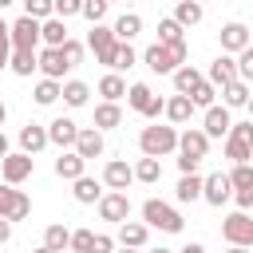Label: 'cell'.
<instances>
[{
	"label": "cell",
	"instance_id": "cell-46",
	"mask_svg": "<svg viewBox=\"0 0 253 253\" xmlns=\"http://www.w3.org/2000/svg\"><path fill=\"white\" fill-rule=\"evenodd\" d=\"M91 241H95V233H91V229H75L67 249H75V253H91Z\"/></svg>",
	"mask_w": 253,
	"mask_h": 253
},
{
	"label": "cell",
	"instance_id": "cell-30",
	"mask_svg": "<svg viewBox=\"0 0 253 253\" xmlns=\"http://www.w3.org/2000/svg\"><path fill=\"white\" fill-rule=\"evenodd\" d=\"M87 95H91V87H87L83 79H67V83H63V95H59V99H63L67 107H87Z\"/></svg>",
	"mask_w": 253,
	"mask_h": 253
},
{
	"label": "cell",
	"instance_id": "cell-28",
	"mask_svg": "<svg viewBox=\"0 0 253 253\" xmlns=\"http://www.w3.org/2000/svg\"><path fill=\"white\" fill-rule=\"evenodd\" d=\"M123 123V107L119 103H99L95 107V130H111Z\"/></svg>",
	"mask_w": 253,
	"mask_h": 253
},
{
	"label": "cell",
	"instance_id": "cell-56",
	"mask_svg": "<svg viewBox=\"0 0 253 253\" xmlns=\"http://www.w3.org/2000/svg\"><path fill=\"white\" fill-rule=\"evenodd\" d=\"M225 253H249V249H241V245H229V249H225Z\"/></svg>",
	"mask_w": 253,
	"mask_h": 253
},
{
	"label": "cell",
	"instance_id": "cell-6",
	"mask_svg": "<svg viewBox=\"0 0 253 253\" xmlns=\"http://www.w3.org/2000/svg\"><path fill=\"white\" fill-rule=\"evenodd\" d=\"M221 237H225L229 245L253 249V217H249V213H241V210H233V213L221 221Z\"/></svg>",
	"mask_w": 253,
	"mask_h": 253
},
{
	"label": "cell",
	"instance_id": "cell-33",
	"mask_svg": "<svg viewBox=\"0 0 253 253\" xmlns=\"http://www.w3.org/2000/svg\"><path fill=\"white\" fill-rule=\"evenodd\" d=\"M32 95H36V103H40V107H51V103L63 95V83H59V79H40Z\"/></svg>",
	"mask_w": 253,
	"mask_h": 253
},
{
	"label": "cell",
	"instance_id": "cell-5",
	"mask_svg": "<svg viewBox=\"0 0 253 253\" xmlns=\"http://www.w3.org/2000/svg\"><path fill=\"white\" fill-rule=\"evenodd\" d=\"M126 103H130L142 119H158V115L166 111V99H162V95H154L146 83H130V87H126Z\"/></svg>",
	"mask_w": 253,
	"mask_h": 253
},
{
	"label": "cell",
	"instance_id": "cell-41",
	"mask_svg": "<svg viewBox=\"0 0 253 253\" xmlns=\"http://www.w3.org/2000/svg\"><path fill=\"white\" fill-rule=\"evenodd\" d=\"M134 59H138L134 47L130 43H119L115 47V59H111V71H126V67H134Z\"/></svg>",
	"mask_w": 253,
	"mask_h": 253
},
{
	"label": "cell",
	"instance_id": "cell-19",
	"mask_svg": "<svg viewBox=\"0 0 253 253\" xmlns=\"http://www.w3.org/2000/svg\"><path fill=\"white\" fill-rule=\"evenodd\" d=\"M229 126H233L229 107H217V103H213V107L206 111V126H202V130H206V138H221V134H229Z\"/></svg>",
	"mask_w": 253,
	"mask_h": 253
},
{
	"label": "cell",
	"instance_id": "cell-59",
	"mask_svg": "<svg viewBox=\"0 0 253 253\" xmlns=\"http://www.w3.org/2000/svg\"><path fill=\"white\" fill-rule=\"evenodd\" d=\"M150 253H170V249H162V245H158V249H150Z\"/></svg>",
	"mask_w": 253,
	"mask_h": 253
},
{
	"label": "cell",
	"instance_id": "cell-58",
	"mask_svg": "<svg viewBox=\"0 0 253 253\" xmlns=\"http://www.w3.org/2000/svg\"><path fill=\"white\" fill-rule=\"evenodd\" d=\"M245 107H249V119H253V95H249V103H245Z\"/></svg>",
	"mask_w": 253,
	"mask_h": 253
},
{
	"label": "cell",
	"instance_id": "cell-55",
	"mask_svg": "<svg viewBox=\"0 0 253 253\" xmlns=\"http://www.w3.org/2000/svg\"><path fill=\"white\" fill-rule=\"evenodd\" d=\"M4 119H8V107H4V99H0V126H4Z\"/></svg>",
	"mask_w": 253,
	"mask_h": 253
},
{
	"label": "cell",
	"instance_id": "cell-50",
	"mask_svg": "<svg viewBox=\"0 0 253 253\" xmlns=\"http://www.w3.org/2000/svg\"><path fill=\"white\" fill-rule=\"evenodd\" d=\"M4 241H12V221H8V217H0V245H4Z\"/></svg>",
	"mask_w": 253,
	"mask_h": 253
},
{
	"label": "cell",
	"instance_id": "cell-14",
	"mask_svg": "<svg viewBox=\"0 0 253 253\" xmlns=\"http://www.w3.org/2000/svg\"><path fill=\"white\" fill-rule=\"evenodd\" d=\"M130 182H134V166H126L123 158H111V162L103 166V186H107V190H123V194H126Z\"/></svg>",
	"mask_w": 253,
	"mask_h": 253
},
{
	"label": "cell",
	"instance_id": "cell-22",
	"mask_svg": "<svg viewBox=\"0 0 253 253\" xmlns=\"http://www.w3.org/2000/svg\"><path fill=\"white\" fill-rule=\"evenodd\" d=\"M146 237H150V229H146L142 221H123V225H119V245H123V249H142Z\"/></svg>",
	"mask_w": 253,
	"mask_h": 253
},
{
	"label": "cell",
	"instance_id": "cell-52",
	"mask_svg": "<svg viewBox=\"0 0 253 253\" xmlns=\"http://www.w3.org/2000/svg\"><path fill=\"white\" fill-rule=\"evenodd\" d=\"M8 154H12V150H8V138H4V130H0V162H4Z\"/></svg>",
	"mask_w": 253,
	"mask_h": 253
},
{
	"label": "cell",
	"instance_id": "cell-35",
	"mask_svg": "<svg viewBox=\"0 0 253 253\" xmlns=\"http://www.w3.org/2000/svg\"><path fill=\"white\" fill-rule=\"evenodd\" d=\"M174 194H178V202H198L202 198V174H182Z\"/></svg>",
	"mask_w": 253,
	"mask_h": 253
},
{
	"label": "cell",
	"instance_id": "cell-29",
	"mask_svg": "<svg viewBox=\"0 0 253 253\" xmlns=\"http://www.w3.org/2000/svg\"><path fill=\"white\" fill-rule=\"evenodd\" d=\"M202 4L198 0H178V8H174V20L182 24V28H194V24H202Z\"/></svg>",
	"mask_w": 253,
	"mask_h": 253
},
{
	"label": "cell",
	"instance_id": "cell-27",
	"mask_svg": "<svg viewBox=\"0 0 253 253\" xmlns=\"http://www.w3.org/2000/svg\"><path fill=\"white\" fill-rule=\"evenodd\" d=\"M202 79H206V75H202L198 67H190V63H182V67L174 71V91H178V95H190V91H194V87H198Z\"/></svg>",
	"mask_w": 253,
	"mask_h": 253
},
{
	"label": "cell",
	"instance_id": "cell-53",
	"mask_svg": "<svg viewBox=\"0 0 253 253\" xmlns=\"http://www.w3.org/2000/svg\"><path fill=\"white\" fill-rule=\"evenodd\" d=\"M8 28H12V24H4V20H0V43H12V40H8Z\"/></svg>",
	"mask_w": 253,
	"mask_h": 253
},
{
	"label": "cell",
	"instance_id": "cell-16",
	"mask_svg": "<svg viewBox=\"0 0 253 253\" xmlns=\"http://www.w3.org/2000/svg\"><path fill=\"white\" fill-rule=\"evenodd\" d=\"M75 138H79V126H75L67 115H59V119L47 123V142H55L59 150H63V146H75Z\"/></svg>",
	"mask_w": 253,
	"mask_h": 253
},
{
	"label": "cell",
	"instance_id": "cell-60",
	"mask_svg": "<svg viewBox=\"0 0 253 253\" xmlns=\"http://www.w3.org/2000/svg\"><path fill=\"white\" fill-rule=\"evenodd\" d=\"M8 4H12V0H0V8H8Z\"/></svg>",
	"mask_w": 253,
	"mask_h": 253
},
{
	"label": "cell",
	"instance_id": "cell-62",
	"mask_svg": "<svg viewBox=\"0 0 253 253\" xmlns=\"http://www.w3.org/2000/svg\"><path fill=\"white\" fill-rule=\"evenodd\" d=\"M123 253H134V249H123Z\"/></svg>",
	"mask_w": 253,
	"mask_h": 253
},
{
	"label": "cell",
	"instance_id": "cell-40",
	"mask_svg": "<svg viewBox=\"0 0 253 253\" xmlns=\"http://www.w3.org/2000/svg\"><path fill=\"white\" fill-rule=\"evenodd\" d=\"M229 186H233V190H253V166H249V162L233 166V170H229Z\"/></svg>",
	"mask_w": 253,
	"mask_h": 253
},
{
	"label": "cell",
	"instance_id": "cell-51",
	"mask_svg": "<svg viewBox=\"0 0 253 253\" xmlns=\"http://www.w3.org/2000/svg\"><path fill=\"white\" fill-rule=\"evenodd\" d=\"M8 59H12V43H0V71L8 67Z\"/></svg>",
	"mask_w": 253,
	"mask_h": 253
},
{
	"label": "cell",
	"instance_id": "cell-38",
	"mask_svg": "<svg viewBox=\"0 0 253 253\" xmlns=\"http://www.w3.org/2000/svg\"><path fill=\"white\" fill-rule=\"evenodd\" d=\"M213 99H217V87H213V83H206V79L190 91V103H194V107H206V111H210V107H213Z\"/></svg>",
	"mask_w": 253,
	"mask_h": 253
},
{
	"label": "cell",
	"instance_id": "cell-7",
	"mask_svg": "<svg viewBox=\"0 0 253 253\" xmlns=\"http://www.w3.org/2000/svg\"><path fill=\"white\" fill-rule=\"evenodd\" d=\"M8 40H12V51H40V20L20 16L8 28Z\"/></svg>",
	"mask_w": 253,
	"mask_h": 253
},
{
	"label": "cell",
	"instance_id": "cell-4",
	"mask_svg": "<svg viewBox=\"0 0 253 253\" xmlns=\"http://www.w3.org/2000/svg\"><path fill=\"white\" fill-rule=\"evenodd\" d=\"M225 158H229L233 166H241V162L253 158V119L229 126V134H225Z\"/></svg>",
	"mask_w": 253,
	"mask_h": 253
},
{
	"label": "cell",
	"instance_id": "cell-23",
	"mask_svg": "<svg viewBox=\"0 0 253 253\" xmlns=\"http://www.w3.org/2000/svg\"><path fill=\"white\" fill-rule=\"evenodd\" d=\"M111 32H115V40H119V43H130V40L142 32V16H138V12H123V16L115 20V28H111Z\"/></svg>",
	"mask_w": 253,
	"mask_h": 253
},
{
	"label": "cell",
	"instance_id": "cell-57",
	"mask_svg": "<svg viewBox=\"0 0 253 253\" xmlns=\"http://www.w3.org/2000/svg\"><path fill=\"white\" fill-rule=\"evenodd\" d=\"M36 253H55V249H47V245H40V249H36Z\"/></svg>",
	"mask_w": 253,
	"mask_h": 253
},
{
	"label": "cell",
	"instance_id": "cell-43",
	"mask_svg": "<svg viewBox=\"0 0 253 253\" xmlns=\"http://www.w3.org/2000/svg\"><path fill=\"white\" fill-rule=\"evenodd\" d=\"M59 55H63V63H67V71H71V67H79V59H83V43H79V40H67V43L59 47Z\"/></svg>",
	"mask_w": 253,
	"mask_h": 253
},
{
	"label": "cell",
	"instance_id": "cell-11",
	"mask_svg": "<svg viewBox=\"0 0 253 253\" xmlns=\"http://www.w3.org/2000/svg\"><path fill=\"white\" fill-rule=\"evenodd\" d=\"M99 217H103V221H115V225H123V221L130 217V198H126L123 190H111V194H103V198H99Z\"/></svg>",
	"mask_w": 253,
	"mask_h": 253
},
{
	"label": "cell",
	"instance_id": "cell-37",
	"mask_svg": "<svg viewBox=\"0 0 253 253\" xmlns=\"http://www.w3.org/2000/svg\"><path fill=\"white\" fill-rule=\"evenodd\" d=\"M178 40H186V36H182V24H178L174 16L158 20V43H178Z\"/></svg>",
	"mask_w": 253,
	"mask_h": 253
},
{
	"label": "cell",
	"instance_id": "cell-3",
	"mask_svg": "<svg viewBox=\"0 0 253 253\" xmlns=\"http://www.w3.org/2000/svg\"><path fill=\"white\" fill-rule=\"evenodd\" d=\"M138 150H142V158H166L178 150V130L174 126H142Z\"/></svg>",
	"mask_w": 253,
	"mask_h": 253
},
{
	"label": "cell",
	"instance_id": "cell-54",
	"mask_svg": "<svg viewBox=\"0 0 253 253\" xmlns=\"http://www.w3.org/2000/svg\"><path fill=\"white\" fill-rule=\"evenodd\" d=\"M182 253H206V249H202V245H198V241H190V245H186V249H182Z\"/></svg>",
	"mask_w": 253,
	"mask_h": 253
},
{
	"label": "cell",
	"instance_id": "cell-39",
	"mask_svg": "<svg viewBox=\"0 0 253 253\" xmlns=\"http://www.w3.org/2000/svg\"><path fill=\"white\" fill-rule=\"evenodd\" d=\"M8 67H12L16 75H32V71H36V51H12Z\"/></svg>",
	"mask_w": 253,
	"mask_h": 253
},
{
	"label": "cell",
	"instance_id": "cell-21",
	"mask_svg": "<svg viewBox=\"0 0 253 253\" xmlns=\"http://www.w3.org/2000/svg\"><path fill=\"white\" fill-rule=\"evenodd\" d=\"M20 146H24V154H40L47 146V126H40V123L20 126Z\"/></svg>",
	"mask_w": 253,
	"mask_h": 253
},
{
	"label": "cell",
	"instance_id": "cell-36",
	"mask_svg": "<svg viewBox=\"0 0 253 253\" xmlns=\"http://www.w3.org/2000/svg\"><path fill=\"white\" fill-rule=\"evenodd\" d=\"M43 245H47V249H55V253H63V249L71 245V229H67V225H59V221H55V225H47V229H43Z\"/></svg>",
	"mask_w": 253,
	"mask_h": 253
},
{
	"label": "cell",
	"instance_id": "cell-2",
	"mask_svg": "<svg viewBox=\"0 0 253 253\" xmlns=\"http://www.w3.org/2000/svg\"><path fill=\"white\" fill-rule=\"evenodd\" d=\"M142 225L146 229H162V233H182V213L174 206H166L162 198H146L142 202Z\"/></svg>",
	"mask_w": 253,
	"mask_h": 253
},
{
	"label": "cell",
	"instance_id": "cell-8",
	"mask_svg": "<svg viewBox=\"0 0 253 253\" xmlns=\"http://www.w3.org/2000/svg\"><path fill=\"white\" fill-rule=\"evenodd\" d=\"M28 213H32V198L24 190H16V186H0V217L24 221Z\"/></svg>",
	"mask_w": 253,
	"mask_h": 253
},
{
	"label": "cell",
	"instance_id": "cell-44",
	"mask_svg": "<svg viewBox=\"0 0 253 253\" xmlns=\"http://www.w3.org/2000/svg\"><path fill=\"white\" fill-rule=\"evenodd\" d=\"M107 8H111L107 0H83V12H79V16H87L91 24H103V16H107Z\"/></svg>",
	"mask_w": 253,
	"mask_h": 253
},
{
	"label": "cell",
	"instance_id": "cell-18",
	"mask_svg": "<svg viewBox=\"0 0 253 253\" xmlns=\"http://www.w3.org/2000/svg\"><path fill=\"white\" fill-rule=\"evenodd\" d=\"M36 67L43 71V79H63V71H67L59 47H43V51H36Z\"/></svg>",
	"mask_w": 253,
	"mask_h": 253
},
{
	"label": "cell",
	"instance_id": "cell-31",
	"mask_svg": "<svg viewBox=\"0 0 253 253\" xmlns=\"http://www.w3.org/2000/svg\"><path fill=\"white\" fill-rule=\"evenodd\" d=\"M221 99H225L221 107H245V103H249V83H245V79L225 83V87H221Z\"/></svg>",
	"mask_w": 253,
	"mask_h": 253
},
{
	"label": "cell",
	"instance_id": "cell-47",
	"mask_svg": "<svg viewBox=\"0 0 253 253\" xmlns=\"http://www.w3.org/2000/svg\"><path fill=\"white\" fill-rule=\"evenodd\" d=\"M51 12H55L59 20H67V16L83 12V0H51Z\"/></svg>",
	"mask_w": 253,
	"mask_h": 253
},
{
	"label": "cell",
	"instance_id": "cell-42",
	"mask_svg": "<svg viewBox=\"0 0 253 253\" xmlns=\"http://www.w3.org/2000/svg\"><path fill=\"white\" fill-rule=\"evenodd\" d=\"M24 16H32V20H51L55 12H51V0H24Z\"/></svg>",
	"mask_w": 253,
	"mask_h": 253
},
{
	"label": "cell",
	"instance_id": "cell-26",
	"mask_svg": "<svg viewBox=\"0 0 253 253\" xmlns=\"http://www.w3.org/2000/svg\"><path fill=\"white\" fill-rule=\"evenodd\" d=\"M99 95H103V103H119V99L126 95V83H123V75H119V71H107V75L99 79Z\"/></svg>",
	"mask_w": 253,
	"mask_h": 253
},
{
	"label": "cell",
	"instance_id": "cell-34",
	"mask_svg": "<svg viewBox=\"0 0 253 253\" xmlns=\"http://www.w3.org/2000/svg\"><path fill=\"white\" fill-rule=\"evenodd\" d=\"M158 178H162V162H158V158H138V162H134V182L154 186Z\"/></svg>",
	"mask_w": 253,
	"mask_h": 253
},
{
	"label": "cell",
	"instance_id": "cell-10",
	"mask_svg": "<svg viewBox=\"0 0 253 253\" xmlns=\"http://www.w3.org/2000/svg\"><path fill=\"white\" fill-rule=\"evenodd\" d=\"M32 170H36V158L32 154H8L4 162H0V174H4V186H20V182H28L32 178Z\"/></svg>",
	"mask_w": 253,
	"mask_h": 253
},
{
	"label": "cell",
	"instance_id": "cell-24",
	"mask_svg": "<svg viewBox=\"0 0 253 253\" xmlns=\"http://www.w3.org/2000/svg\"><path fill=\"white\" fill-rule=\"evenodd\" d=\"M67 40H71V36H67V28H63L59 16H51V20L40 24V43H47V47H63Z\"/></svg>",
	"mask_w": 253,
	"mask_h": 253
},
{
	"label": "cell",
	"instance_id": "cell-45",
	"mask_svg": "<svg viewBox=\"0 0 253 253\" xmlns=\"http://www.w3.org/2000/svg\"><path fill=\"white\" fill-rule=\"evenodd\" d=\"M237 79H253V43L245 47V51H237Z\"/></svg>",
	"mask_w": 253,
	"mask_h": 253
},
{
	"label": "cell",
	"instance_id": "cell-63",
	"mask_svg": "<svg viewBox=\"0 0 253 253\" xmlns=\"http://www.w3.org/2000/svg\"><path fill=\"white\" fill-rule=\"evenodd\" d=\"M107 4H111V0H107Z\"/></svg>",
	"mask_w": 253,
	"mask_h": 253
},
{
	"label": "cell",
	"instance_id": "cell-17",
	"mask_svg": "<svg viewBox=\"0 0 253 253\" xmlns=\"http://www.w3.org/2000/svg\"><path fill=\"white\" fill-rule=\"evenodd\" d=\"M83 162L87 158H99L103 154V130H95V126H79V138H75V146H71Z\"/></svg>",
	"mask_w": 253,
	"mask_h": 253
},
{
	"label": "cell",
	"instance_id": "cell-61",
	"mask_svg": "<svg viewBox=\"0 0 253 253\" xmlns=\"http://www.w3.org/2000/svg\"><path fill=\"white\" fill-rule=\"evenodd\" d=\"M249 43H253V28H249Z\"/></svg>",
	"mask_w": 253,
	"mask_h": 253
},
{
	"label": "cell",
	"instance_id": "cell-1",
	"mask_svg": "<svg viewBox=\"0 0 253 253\" xmlns=\"http://www.w3.org/2000/svg\"><path fill=\"white\" fill-rule=\"evenodd\" d=\"M142 59H146V67L154 75H174L186 63V40H178V43H150L142 51Z\"/></svg>",
	"mask_w": 253,
	"mask_h": 253
},
{
	"label": "cell",
	"instance_id": "cell-25",
	"mask_svg": "<svg viewBox=\"0 0 253 253\" xmlns=\"http://www.w3.org/2000/svg\"><path fill=\"white\" fill-rule=\"evenodd\" d=\"M83 170H87V162H83L75 150H63V154L55 158V174H59V178H67V182L83 178Z\"/></svg>",
	"mask_w": 253,
	"mask_h": 253
},
{
	"label": "cell",
	"instance_id": "cell-48",
	"mask_svg": "<svg viewBox=\"0 0 253 253\" xmlns=\"http://www.w3.org/2000/svg\"><path fill=\"white\" fill-rule=\"evenodd\" d=\"M111 249H115V237H111V233H95L91 253H111Z\"/></svg>",
	"mask_w": 253,
	"mask_h": 253
},
{
	"label": "cell",
	"instance_id": "cell-20",
	"mask_svg": "<svg viewBox=\"0 0 253 253\" xmlns=\"http://www.w3.org/2000/svg\"><path fill=\"white\" fill-rule=\"evenodd\" d=\"M194 111H198V107L190 103V95H170V99H166V111H162V115H166V119H170L174 126H182V123H190V115H194Z\"/></svg>",
	"mask_w": 253,
	"mask_h": 253
},
{
	"label": "cell",
	"instance_id": "cell-13",
	"mask_svg": "<svg viewBox=\"0 0 253 253\" xmlns=\"http://www.w3.org/2000/svg\"><path fill=\"white\" fill-rule=\"evenodd\" d=\"M217 36H221V51H225V55H237V51L249 47V28H245L241 20H229Z\"/></svg>",
	"mask_w": 253,
	"mask_h": 253
},
{
	"label": "cell",
	"instance_id": "cell-32",
	"mask_svg": "<svg viewBox=\"0 0 253 253\" xmlns=\"http://www.w3.org/2000/svg\"><path fill=\"white\" fill-rule=\"evenodd\" d=\"M71 194H75V202L91 206V202H99V198H103V186H99L95 178H87V174H83V178H75V190H71Z\"/></svg>",
	"mask_w": 253,
	"mask_h": 253
},
{
	"label": "cell",
	"instance_id": "cell-15",
	"mask_svg": "<svg viewBox=\"0 0 253 253\" xmlns=\"http://www.w3.org/2000/svg\"><path fill=\"white\" fill-rule=\"evenodd\" d=\"M233 79H237V59L221 51V55L210 63V71H206V83H213V87H225V83H233Z\"/></svg>",
	"mask_w": 253,
	"mask_h": 253
},
{
	"label": "cell",
	"instance_id": "cell-49",
	"mask_svg": "<svg viewBox=\"0 0 253 253\" xmlns=\"http://www.w3.org/2000/svg\"><path fill=\"white\" fill-rule=\"evenodd\" d=\"M233 202H237V210L245 213V210H253V190H233Z\"/></svg>",
	"mask_w": 253,
	"mask_h": 253
},
{
	"label": "cell",
	"instance_id": "cell-12",
	"mask_svg": "<svg viewBox=\"0 0 253 253\" xmlns=\"http://www.w3.org/2000/svg\"><path fill=\"white\" fill-rule=\"evenodd\" d=\"M202 198L210 202V206H221V202H229L233 198V186H229V174H206L202 178Z\"/></svg>",
	"mask_w": 253,
	"mask_h": 253
},
{
	"label": "cell",
	"instance_id": "cell-9",
	"mask_svg": "<svg viewBox=\"0 0 253 253\" xmlns=\"http://www.w3.org/2000/svg\"><path fill=\"white\" fill-rule=\"evenodd\" d=\"M87 47L95 51V59H99V63H107V67H111L119 40H115V32H111V28H103V24H91V32H87Z\"/></svg>",
	"mask_w": 253,
	"mask_h": 253
}]
</instances>
